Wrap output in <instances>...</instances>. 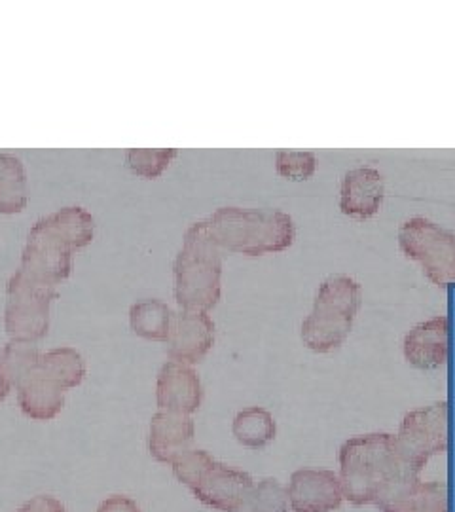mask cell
<instances>
[{
  "instance_id": "1",
  "label": "cell",
  "mask_w": 455,
  "mask_h": 512,
  "mask_svg": "<svg viewBox=\"0 0 455 512\" xmlns=\"http://www.w3.org/2000/svg\"><path fill=\"white\" fill-rule=\"evenodd\" d=\"M419 475L399 454L389 433H370L347 440L340 448V482L355 507L382 501L404 478Z\"/></svg>"
},
{
  "instance_id": "2",
  "label": "cell",
  "mask_w": 455,
  "mask_h": 512,
  "mask_svg": "<svg viewBox=\"0 0 455 512\" xmlns=\"http://www.w3.org/2000/svg\"><path fill=\"white\" fill-rule=\"evenodd\" d=\"M95 220L82 207H63L29 230L19 268L40 283L57 287L73 270V253L90 245Z\"/></svg>"
},
{
  "instance_id": "3",
  "label": "cell",
  "mask_w": 455,
  "mask_h": 512,
  "mask_svg": "<svg viewBox=\"0 0 455 512\" xmlns=\"http://www.w3.org/2000/svg\"><path fill=\"white\" fill-rule=\"evenodd\" d=\"M207 224L222 251L239 255L281 253L291 247L296 236L291 215L277 209L220 207Z\"/></svg>"
},
{
  "instance_id": "4",
  "label": "cell",
  "mask_w": 455,
  "mask_h": 512,
  "mask_svg": "<svg viewBox=\"0 0 455 512\" xmlns=\"http://www.w3.org/2000/svg\"><path fill=\"white\" fill-rule=\"evenodd\" d=\"M222 249L207 220L194 222L182 238L175 258V298L182 310L207 311L219 304Z\"/></svg>"
},
{
  "instance_id": "5",
  "label": "cell",
  "mask_w": 455,
  "mask_h": 512,
  "mask_svg": "<svg viewBox=\"0 0 455 512\" xmlns=\"http://www.w3.org/2000/svg\"><path fill=\"white\" fill-rule=\"evenodd\" d=\"M363 289L349 275H330L313 300V310L302 323V340L315 353H330L346 342L361 310Z\"/></svg>"
},
{
  "instance_id": "6",
  "label": "cell",
  "mask_w": 455,
  "mask_h": 512,
  "mask_svg": "<svg viewBox=\"0 0 455 512\" xmlns=\"http://www.w3.org/2000/svg\"><path fill=\"white\" fill-rule=\"evenodd\" d=\"M173 475L203 505L219 512H243L255 490L251 475L230 469L203 450H188L173 463Z\"/></svg>"
},
{
  "instance_id": "7",
  "label": "cell",
  "mask_w": 455,
  "mask_h": 512,
  "mask_svg": "<svg viewBox=\"0 0 455 512\" xmlns=\"http://www.w3.org/2000/svg\"><path fill=\"white\" fill-rule=\"evenodd\" d=\"M55 298V287L40 283L18 268L6 287L4 329L8 336L31 344L42 340L50 329V306Z\"/></svg>"
},
{
  "instance_id": "8",
  "label": "cell",
  "mask_w": 455,
  "mask_h": 512,
  "mask_svg": "<svg viewBox=\"0 0 455 512\" xmlns=\"http://www.w3.org/2000/svg\"><path fill=\"white\" fill-rule=\"evenodd\" d=\"M399 247L410 260H416L423 274L438 287L455 283V234L437 222L414 217L399 228Z\"/></svg>"
},
{
  "instance_id": "9",
  "label": "cell",
  "mask_w": 455,
  "mask_h": 512,
  "mask_svg": "<svg viewBox=\"0 0 455 512\" xmlns=\"http://www.w3.org/2000/svg\"><path fill=\"white\" fill-rule=\"evenodd\" d=\"M402 459L421 473L427 461L446 452L448 446V403L431 404L404 416L395 437Z\"/></svg>"
},
{
  "instance_id": "10",
  "label": "cell",
  "mask_w": 455,
  "mask_h": 512,
  "mask_svg": "<svg viewBox=\"0 0 455 512\" xmlns=\"http://www.w3.org/2000/svg\"><path fill=\"white\" fill-rule=\"evenodd\" d=\"M215 344V323L205 311L173 313L167 338V355L182 365H196L203 361Z\"/></svg>"
},
{
  "instance_id": "11",
  "label": "cell",
  "mask_w": 455,
  "mask_h": 512,
  "mask_svg": "<svg viewBox=\"0 0 455 512\" xmlns=\"http://www.w3.org/2000/svg\"><path fill=\"white\" fill-rule=\"evenodd\" d=\"M287 495L292 512H334L344 501L342 482L334 471L300 469L292 473Z\"/></svg>"
},
{
  "instance_id": "12",
  "label": "cell",
  "mask_w": 455,
  "mask_h": 512,
  "mask_svg": "<svg viewBox=\"0 0 455 512\" xmlns=\"http://www.w3.org/2000/svg\"><path fill=\"white\" fill-rule=\"evenodd\" d=\"M203 401L200 376L194 368L175 361H167L156 384V403L164 412L192 416Z\"/></svg>"
},
{
  "instance_id": "13",
  "label": "cell",
  "mask_w": 455,
  "mask_h": 512,
  "mask_svg": "<svg viewBox=\"0 0 455 512\" xmlns=\"http://www.w3.org/2000/svg\"><path fill=\"white\" fill-rule=\"evenodd\" d=\"M16 389H18L19 408L31 420H54L65 406L67 389L46 368H42L40 363L33 366L19 380Z\"/></svg>"
},
{
  "instance_id": "14",
  "label": "cell",
  "mask_w": 455,
  "mask_h": 512,
  "mask_svg": "<svg viewBox=\"0 0 455 512\" xmlns=\"http://www.w3.org/2000/svg\"><path fill=\"white\" fill-rule=\"evenodd\" d=\"M385 198V181L376 167L349 169L340 186V211L351 219H372Z\"/></svg>"
},
{
  "instance_id": "15",
  "label": "cell",
  "mask_w": 455,
  "mask_h": 512,
  "mask_svg": "<svg viewBox=\"0 0 455 512\" xmlns=\"http://www.w3.org/2000/svg\"><path fill=\"white\" fill-rule=\"evenodd\" d=\"M194 437H196V425L190 416L160 410L150 420V435H148L150 456L160 463L173 465L182 454L192 450Z\"/></svg>"
},
{
  "instance_id": "16",
  "label": "cell",
  "mask_w": 455,
  "mask_h": 512,
  "mask_svg": "<svg viewBox=\"0 0 455 512\" xmlns=\"http://www.w3.org/2000/svg\"><path fill=\"white\" fill-rule=\"evenodd\" d=\"M404 357L419 370H437L448 359V319L444 315L423 321L404 338Z\"/></svg>"
},
{
  "instance_id": "17",
  "label": "cell",
  "mask_w": 455,
  "mask_h": 512,
  "mask_svg": "<svg viewBox=\"0 0 455 512\" xmlns=\"http://www.w3.org/2000/svg\"><path fill=\"white\" fill-rule=\"evenodd\" d=\"M27 205V173L18 156L0 154V213L16 215Z\"/></svg>"
},
{
  "instance_id": "18",
  "label": "cell",
  "mask_w": 455,
  "mask_h": 512,
  "mask_svg": "<svg viewBox=\"0 0 455 512\" xmlns=\"http://www.w3.org/2000/svg\"><path fill=\"white\" fill-rule=\"evenodd\" d=\"M173 311L162 300H141L129 310V325L135 334L154 342H167Z\"/></svg>"
},
{
  "instance_id": "19",
  "label": "cell",
  "mask_w": 455,
  "mask_h": 512,
  "mask_svg": "<svg viewBox=\"0 0 455 512\" xmlns=\"http://www.w3.org/2000/svg\"><path fill=\"white\" fill-rule=\"evenodd\" d=\"M232 431L239 444L251 450H260L275 439V421L262 406H251L241 410L232 423Z\"/></svg>"
},
{
  "instance_id": "20",
  "label": "cell",
  "mask_w": 455,
  "mask_h": 512,
  "mask_svg": "<svg viewBox=\"0 0 455 512\" xmlns=\"http://www.w3.org/2000/svg\"><path fill=\"white\" fill-rule=\"evenodd\" d=\"M40 366L55 376L65 389L82 384L86 376V361L73 348H55L40 355Z\"/></svg>"
},
{
  "instance_id": "21",
  "label": "cell",
  "mask_w": 455,
  "mask_h": 512,
  "mask_svg": "<svg viewBox=\"0 0 455 512\" xmlns=\"http://www.w3.org/2000/svg\"><path fill=\"white\" fill-rule=\"evenodd\" d=\"M177 156V148H129L126 152V164L137 177L156 179Z\"/></svg>"
},
{
  "instance_id": "22",
  "label": "cell",
  "mask_w": 455,
  "mask_h": 512,
  "mask_svg": "<svg viewBox=\"0 0 455 512\" xmlns=\"http://www.w3.org/2000/svg\"><path fill=\"white\" fill-rule=\"evenodd\" d=\"M38 359H40V353L37 346H33L31 342L10 340L2 351L0 365L6 368V372L12 378V384L16 385L33 366H37Z\"/></svg>"
},
{
  "instance_id": "23",
  "label": "cell",
  "mask_w": 455,
  "mask_h": 512,
  "mask_svg": "<svg viewBox=\"0 0 455 512\" xmlns=\"http://www.w3.org/2000/svg\"><path fill=\"white\" fill-rule=\"evenodd\" d=\"M317 169V158L313 152H275V171L289 181H308Z\"/></svg>"
},
{
  "instance_id": "24",
  "label": "cell",
  "mask_w": 455,
  "mask_h": 512,
  "mask_svg": "<svg viewBox=\"0 0 455 512\" xmlns=\"http://www.w3.org/2000/svg\"><path fill=\"white\" fill-rule=\"evenodd\" d=\"M247 512H289L287 490L273 478H264L255 486Z\"/></svg>"
},
{
  "instance_id": "25",
  "label": "cell",
  "mask_w": 455,
  "mask_h": 512,
  "mask_svg": "<svg viewBox=\"0 0 455 512\" xmlns=\"http://www.w3.org/2000/svg\"><path fill=\"white\" fill-rule=\"evenodd\" d=\"M414 512H448L446 486L440 482H423Z\"/></svg>"
},
{
  "instance_id": "26",
  "label": "cell",
  "mask_w": 455,
  "mask_h": 512,
  "mask_svg": "<svg viewBox=\"0 0 455 512\" xmlns=\"http://www.w3.org/2000/svg\"><path fill=\"white\" fill-rule=\"evenodd\" d=\"M18 512H67V509L52 495H37L31 501H27Z\"/></svg>"
},
{
  "instance_id": "27",
  "label": "cell",
  "mask_w": 455,
  "mask_h": 512,
  "mask_svg": "<svg viewBox=\"0 0 455 512\" xmlns=\"http://www.w3.org/2000/svg\"><path fill=\"white\" fill-rule=\"evenodd\" d=\"M97 512H141V509L133 499H129L126 495H112L99 505Z\"/></svg>"
},
{
  "instance_id": "28",
  "label": "cell",
  "mask_w": 455,
  "mask_h": 512,
  "mask_svg": "<svg viewBox=\"0 0 455 512\" xmlns=\"http://www.w3.org/2000/svg\"><path fill=\"white\" fill-rule=\"evenodd\" d=\"M12 378H10V374L6 372V368L0 365V401H4L8 395H10V391H12Z\"/></svg>"
}]
</instances>
